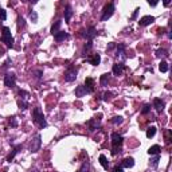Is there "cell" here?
<instances>
[{"instance_id": "cell-18", "label": "cell", "mask_w": 172, "mask_h": 172, "mask_svg": "<svg viewBox=\"0 0 172 172\" xmlns=\"http://www.w3.org/2000/svg\"><path fill=\"white\" fill-rule=\"evenodd\" d=\"M109 81H110V74H102L101 78H100V83H101V86H108Z\"/></svg>"}, {"instance_id": "cell-32", "label": "cell", "mask_w": 172, "mask_h": 172, "mask_svg": "<svg viewBox=\"0 0 172 172\" xmlns=\"http://www.w3.org/2000/svg\"><path fill=\"white\" fill-rule=\"evenodd\" d=\"M18 106H19L20 109H27V102L19 100V101H18Z\"/></svg>"}, {"instance_id": "cell-40", "label": "cell", "mask_w": 172, "mask_h": 172, "mask_svg": "<svg viewBox=\"0 0 172 172\" xmlns=\"http://www.w3.org/2000/svg\"><path fill=\"white\" fill-rule=\"evenodd\" d=\"M11 125H12V127H16V125H18V122H16L15 118H12V121H11Z\"/></svg>"}, {"instance_id": "cell-3", "label": "cell", "mask_w": 172, "mask_h": 172, "mask_svg": "<svg viewBox=\"0 0 172 172\" xmlns=\"http://www.w3.org/2000/svg\"><path fill=\"white\" fill-rule=\"evenodd\" d=\"M113 14H114V4L113 3L106 4L105 8H104V14L101 16V20L102 22H106V20L110 19L112 16H113Z\"/></svg>"}, {"instance_id": "cell-15", "label": "cell", "mask_w": 172, "mask_h": 172, "mask_svg": "<svg viewBox=\"0 0 172 172\" xmlns=\"http://www.w3.org/2000/svg\"><path fill=\"white\" fill-rule=\"evenodd\" d=\"M69 38V34L67 32H65V31H59V32H57L54 35V39L57 42H62V41H65V39H67Z\"/></svg>"}, {"instance_id": "cell-10", "label": "cell", "mask_w": 172, "mask_h": 172, "mask_svg": "<svg viewBox=\"0 0 172 172\" xmlns=\"http://www.w3.org/2000/svg\"><path fill=\"white\" fill-rule=\"evenodd\" d=\"M85 89L87 93L94 92V80L93 78H86L85 80Z\"/></svg>"}, {"instance_id": "cell-36", "label": "cell", "mask_w": 172, "mask_h": 172, "mask_svg": "<svg viewBox=\"0 0 172 172\" xmlns=\"http://www.w3.org/2000/svg\"><path fill=\"white\" fill-rule=\"evenodd\" d=\"M92 47H93V43H92V41H89V42H87V45L85 46V53H86L87 50H90Z\"/></svg>"}, {"instance_id": "cell-33", "label": "cell", "mask_w": 172, "mask_h": 172, "mask_svg": "<svg viewBox=\"0 0 172 172\" xmlns=\"http://www.w3.org/2000/svg\"><path fill=\"white\" fill-rule=\"evenodd\" d=\"M6 19H7V12H6V10L0 8V20H6Z\"/></svg>"}, {"instance_id": "cell-20", "label": "cell", "mask_w": 172, "mask_h": 172, "mask_svg": "<svg viewBox=\"0 0 172 172\" xmlns=\"http://www.w3.org/2000/svg\"><path fill=\"white\" fill-rule=\"evenodd\" d=\"M85 94H87V92H86L85 86H78L75 89V96L77 97H83Z\"/></svg>"}, {"instance_id": "cell-7", "label": "cell", "mask_w": 172, "mask_h": 172, "mask_svg": "<svg viewBox=\"0 0 172 172\" xmlns=\"http://www.w3.org/2000/svg\"><path fill=\"white\" fill-rule=\"evenodd\" d=\"M77 74H78V71H77L75 69H69V70L65 73V80H66L67 82H73V81H75Z\"/></svg>"}, {"instance_id": "cell-27", "label": "cell", "mask_w": 172, "mask_h": 172, "mask_svg": "<svg viewBox=\"0 0 172 172\" xmlns=\"http://www.w3.org/2000/svg\"><path fill=\"white\" fill-rule=\"evenodd\" d=\"M122 121H124V118H122L121 116H116V117L112 118V122H113L114 125H120V124H122Z\"/></svg>"}, {"instance_id": "cell-28", "label": "cell", "mask_w": 172, "mask_h": 172, "mask_svg": "<svg viewBox=\"0 0 172 172\" xmlns=\"http://www.w3.org/2000/svg\"><path fill=\"white\" fill-rule=\"evenodd\" d=\"M156 57L159 58H164V57H168V53H167V50H164V48H160V50L156 51Z\"/></svg>"}, {"instance_id": "cell-26", "label": "cell", "mask_w": 172, "mask_h": 172, "mask_svg": "<svg viewBox=\"0 0 172 172\" xmlns=\"http://www.w3.org/2000/svg\"><path fill=\"white\" fill-rule=\"evenodd\" d=\"M159 69H160L161 73H167V71H168V63L164 62V61H161L160 62V65H159Z\"/></svg>"}, {"instance_id": "cell-41", "label": "cell", "mask_w": 172, "mask_h": 172, "mask_svg": "<svg viewBox=\"0 0 172 172\" xmlns=\"http://www.w3.org/2000/svg\"><path fill=\"white\" fill-rule=\"evenodd\" d=\"M113 47H114V45H113V43H110V45L108 46V50H112V48H113Z\"/></svg>"}, {"instance_id": "cell-42", "label": "cell", "mask_w": 172, "mask_h": 172, "mask_svg": "<svg viewBox=\"0 0 172 172\" xmlns=\"http://www.w3.org/2000/svg\"><path fill=\"white\" fill-rule=\"evenodd\" d=\"M169 3H171V1H169V0H166V1H164V6H168Z\"/></svg>"}, {"instance_id": "cell-21", "label": "cell", "mask_w": 172, "mask_h": 172, "mask_svg": "<svg viewBox=\"0 0 172 172\" xmlns=\"http://www.w3.org/2000/svg\"><path fill=\"white\" fill-rule=\"evenodd\" d=\"M159 161H160V156L159 155H155V157H152L149 161V167H152V168H156L157 166H159Z\"/></svg>"}, {"instance_id": "cell-25", "label": "cell", "mask_w": 172, "mask_h": 172, "mask_svg": "<svg viewBox=\"0 0 172 172\" xmlns=\"http://www.w3.org/2000/svg\"><path fill=\"white\" fill-rule=\"evenodd\" d=\"M156 134V127H149L147 129V137L148 139H151V137H153Z\"/></svg>"}, {"instance_id": "cell-16", "label": "cell", "mask_w": 172, "mask_h": 172, "mask_svg": "<svg viewBox=\"0 0 172 172\" xmlns=\"http://www.w3.org/2000/svg\"><path fill=\"white\" fill-rule=\"evenodd\" d=\"M96 35H97V32H96V28H94L93 26H90L89 28H87V31L85 32V36H86L87 39H89V41H92V39L94 38Z\"/></svg>"}, {"instance_id": "cell-34", "label": "cell", "mask_w": 172, "mask_h": 172, "mask_svg": "<svg viewBox=\"0 0 172 172\" xmlns=\"http://www.w3.org/2000/svg\"><path fill=\"white\" fill-rule=\"evenodd\" d=\"M149 110H151V105H144V108H143V110H141V113L143 114H147V113H149Z\"/></svg>"}, {"instance_id": "cell-8", "label": "cell", "mask_w": 172, "mask_h": 172, "mask_svg": "<svg viewBox=\"0 0 172 172\" xmlns=\"http://www.w3.org/2000/svg\"><path fill=\"white\" fill-rule=\"evenodd\" d=\"M116 57L120 59V61H125V46L124 45H118L117 46V51H116Z\"/></svg>"}, {"instance_id": "cell-19", "label": "cell", "mask_w": 172, "mask_h": 172, "mask_svg": "<svg viewBox=\"0 0 172 172\" xmlns=\"http://www.w3.org/2000/svg\"><path fill=\"white\" fill-rule=\"evenodd\" d=\"M89 62L93 65V66H98L100 62H101V57H100V54H94L93 55V58H90Z\"/></svg>"}, {"instance_id": "cell-35", "label": "cell", "mask_w": 172, "mask_h": 172, "mask_svg": "<svg viewBox=\"0 0 172 172\" xmlns=\"http://www.w3.org/2000/svg\"><path fill=\"white\" fill-rule=\"evenodd\" d=\"M18 26H19V27H24L26 26V23H24V19H23V18H19V19H18Z\"/></svg>"}, {"instance_id": "cell-4", "label": "cell", "mask_w": 172, "mask_h": 172, "mask_svg": "<svg viewBox=\"0 0 172 172\" xmlns=\"http://www.w3.org/2000/svg\"><path fill=\"white\" fill-rule=\"evenodd\" d=\"M41 144H42V137H41V134H36V136L31 140L30 151H31V152H38L39 148H41Z\"/></svg>"}, {"instance_id": "cell-23", "label": "cell", "mask_w": 172, "mask_h": 172, "mask_svg": "<svg viewBox=\"0 0 172 172\" xmlns=\"http://www.w3.org/2000/svg\"><path fill=\"white\" fill-rule=\"evenodd\" d=\"M160 151H161L160 145H152V147L148 149V153H149V155H159Z\"/></svg>"}, {"instance_id": "cell-31", "label": "cell", "mask_w": 172, "mask_h": 172, "mask_svg": "<svg viewBox=\"0 0 172 172\" xmlns=\"http://www.w3.org/2000/svg\"><path fill=\"white\" fill-rule=\"evenodd\" d=\"M30 19L32 20V23H36L38 22V14H36L35 11H32V12L30 14Z\"/></svg>"}, {"instance_id": "cell-9", "label": "cell", "mask_w": 172, "mask_h": 172, "mask_svg": "<svg viewBox=\"0 0 172 172\" xmlns=\"http://www.w3.org/2000/svg\"><path fill=\"white\" fill-rule=\"evenodd\" d=\"M155 22V18L151 15H147V16H143L140 20H139V24L140 26H149L151 23Z\"/></svg>"}, {"instance_id": "cell-17", "label": "cell", "mask_w": 172, "mask_h": 172, "mask_svg": "<svg viewBox=\"0 0 172 172\" xmlns=\"http://www.w3.org/2000/svg\"><path fill=\"white\" fill-rule=\"evenodd\" d=\"M61 26H62V20H57L54 24L51 26V34H53V35H55L57 32H59V28H61Z\"/></svg>"}, {"instance_id": "cell-13", "label": "cell", "mask_w": 172, "mask_h": 172, "mask_svg": "<svg viewBox=\"0 0 172 172\" xmlns=\"http://www.w3.org/2000/svg\"><path fill=\"white\" fill-rule=\"evenodd\" d=\"M112 71H113V74L114 75H121L122 74V71H124V65L122 63H116V65H113V69H112Z\"/></svg>"}, {"instance_id": "cell-2", "label": "cell", "mask_w": 172, "mask_h": 172, "mask_svg": "<svg viewBox=\"0 0 172 172\" xmlns=\"http://www.w3.org/2000/svg\"><path fill=\"white\" fill-rule=\"evenodd\" d=\"M1 42L6 43L7 47L12 48L14 47V38L11 35V31L8 27H3V32H1Z\"/></svg>"}, {"instance_id": "cell-1", "label": "cell", "mask_w": 172, "mask_h": 172, "mask_svg": "<svg viewBox=\"0 0 172 172\" xmlns=\"http://www.w3.org/2000/svg\"><path fill=\"white\" fill-rule=\"evenodd\" d=\"M32 117H34V121L35 124H38L41 128H46L47 127V122H46V118H45V114H43V112L39 106L34 108L32 110Z\"/></svg>"}, {"instance_id": "cell-37", "label": "cell", "mask_w": 172, "mask_h": 172, "mask_svg": "<svg viewBox=\"0 0 172 172\" xmlns=\"http://www.w3.org/2000/svg\"><path fill=\"white\" fill-rule=\"evenodd\" d=\"M113 172H124V168H121V167H116V168L113 169Z\"/></svg>"}, {"instance_id": "cell-38", "label": "cell", "mask_w": 172, "mask_h": 172, "mask_svg": "<svg viewBox=\"0 0 172 172\" xmlns=\"http://www.w3.org/2000/svg\"><path fill=\"white\" fill-rule=\"evenodd\" d=\"M110 96H112L110 93H105V94H104V100H108V98H109V97H110Z\"/></svg>"}, {"instance_id": "cell-24", "label": "cell", "mask_w": 172, "mask_h": 172, "mask_svg": "<svg viewBox=\"0 0 172 172\" xmlns=\"http://www.w3.org/2000/svg\"><path fill=\"white\" fill-rule=\"evenodd\" d=\"M100 163H101V166L104 167V168L108 169L109 163H108V160H106V156H105V155H100Z\"/></svg>"}, {"instance_id": "cell-5", "label": "cell", "mask_w": 172, "mask_h": 172, "mask_svg": "<svg viewBox=\"0 0 172 172\" xmlns=\"http://www.w3.org/2000/svg\"><path fill=\"white\" fill-rule=\"evenodd\" d=\"M15 83H16V77L14 73H7L6 75H4V85H6L7 87L12 89L14 86H15Z\"/></svg>"}, {"instance_id": "cell-14", "label": "cell", "mask_w": 172, "mask_h": 172, "mask_svg": "<svg viewBox=\"0 0 172 172\" xmlns=\"http://www.w3.org/2000/svg\"><path fill=\"white\" fill-rule=\"evenodd\" d=\"M153 108L156 109L157 112H163V109H164V101L160 98H155L153 100Z\"/></svg>"}, {"instance_id": "cell-29", "label": "cell", "mask_w": 172, "mask_h": 172, "mask_svg": "<svg viewBox=\"0 0 172 172\" xmlns=\"http://www.w3.org/2000/svg\"><path fill=\"white\" fill-rule=\"evenodd\" d=\"M20 148H22V145H18V147H16V148H15V149H14V151H12V153H11L10 156L7 157V160H8V161H11V160H12V159H14V157H15V155H16V153L19 152V149H20Z\"/></svg>"}, {"instance_id": "cell-30", "label": "cell", "mask_w": 172, "mask_h": 172, "mask_svg": "<svg viewBox=\"0 0 172 172\" xmlns=\"http://www.w3.org/2000/svg\"><path fill=\"white\" fill-rule=\"evenodd\" d=\"M89 168H90L89 161H85V163L82 164V167L78 169V172H87V171H89Z\"/></svg>"}, {"instance_id": "cell-12", "label": "cell", "mask_w": 172, "mask_h": 172, "mask_svg": "<svg viewBox=\"0 0 172 172\" xmlns=\"http://www.w3.org/2000/svg\"><path fill=\"white\" fill-rule=\"evenodd\" d=\"M87 127H89V131L90 132H94L97 131V129H100V127H101V124H100V121H97V120H89L87 121Z\"/></svg>"}, {"instance_id": "cell-39", "label": "cell", "mask_w": 172, "mask_h": 172, "mask_svg": "<svg viewBox=\"0 0 172 172\" xmlns=\"http://www.w3.org/2000/svg\"><path fill=\"white\" fill-rule=\"evenodd\" d=\"M139 11H140V10H139V8H137L136 11H134V14H133V15H132V19H134V18H136V16H137V14H139Z\"/></svg>"}, {"instance_id": "cell-22", "label": "cell", "mask_w": 172, "mask_h": 172, "mask_svg": "<svg viewBox=\"0 0 172 172\" xmlns=\"http://www.w3.org/2000/svg\"><path fill=\"white\" fill-rule=\"evenodd\" d=\"M71 15H73V10H71L70 6H66V10H65V20L69 22L71 19Z\"/></svg>"}, {"instance_id": "cell-6", "label": "cell", "mask_w": 172, "mask_h": 172, "mask_svg": "<svg viewBox=\"0 0 172 172\" xmlns=\"http://www.w3.org/2000/svg\"><path fill=\"white\" fill-rule=\"evenodd\" d=\"M112 145H113V148H121L122 145V141H124V139H122L121 134L118 133H112Z\"/></svg>"}, {"instance_id": "cell-11", "label": "cell", "mask_w": 172, "mask_h": 172, "mask_svg": "<svg viewBox=\"0 0 172 172\" xmlns=\"http://www.w3.org/2000/svg\"><path fill=\"white\" fill-rule=\"evenodd\" d=\"M134 166V159L133 157H125L121 161V168H132Z\"/></svg>"}]
</instances>
